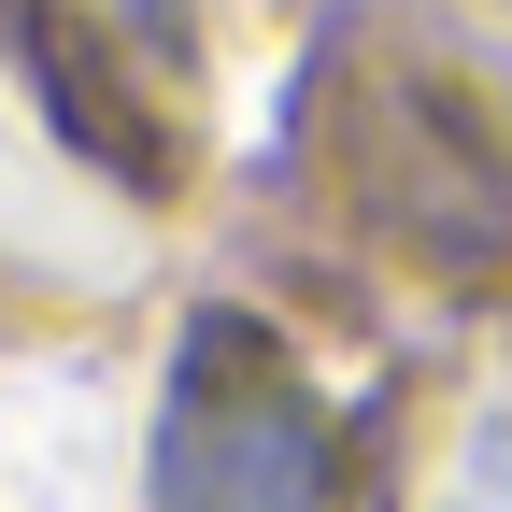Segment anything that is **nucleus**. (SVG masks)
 I'll return each instance as SVG.
<instances>
[{
    "label": "nucleus",
    "instance_id": "obj_1",
    "mask_svg": "<svg viewBox=\"0 0 512 512\" xmlns=\"http://www.w3.org/2000/svg\"><path fill=\"white\" fill-rule=\"evenodd\" d=\"M328 498H342V427L313 370L256 313H200L157 399V512H328Z\"/></svg>",
    "mask_w": 512,
    "mask_h": 512
},
{
    "label": "nucleus",
    "instance_id": "obj_3",
    "mask_svg": "<svg viewBox=\"0 0 512 512\" xmlns=\"http://www.w3.org/2000/svg\"><path fill=\"white\" fill-rule=\"evenodd\" d=\"M0 29L100 171L157 185L185 157V0H0Z\"/></svg>",
    "mask_w": 512,
    "mask_h": 512
},
{
    "label": "nucleus",
    "instance_id": "obj_2",
    "mask_svg": "<svg viewBox=\"0 0 512 512\" xmlns=\"http://www.w3.org/2000/svg\"><path fill=\"white\" fill-rule=\"evenodd\" d=\"M328 157H342V200L413 242L427 271L456 285H498L512 271V128L441 86V72H356L328 100Z\"/></svg>",
    "mask_w": 512,
    "mask_h": 512
}]
</instances>
